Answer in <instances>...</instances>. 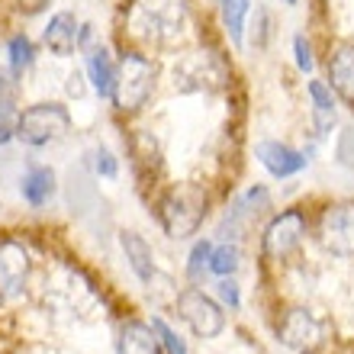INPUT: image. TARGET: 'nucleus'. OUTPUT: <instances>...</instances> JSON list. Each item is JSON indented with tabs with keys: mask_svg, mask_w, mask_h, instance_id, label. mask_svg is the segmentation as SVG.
Returning a JSON list of instances; mask_svg holds the SVG:
<instances>
[{
	"mask_svg": "<svg viewBox=\"0 0 354 354\" xmlns=\"http://www.w3.org/2000/svg\"><path fill=\"white\" fill-rule=\"evenodd\" d=\"M194 7L190 0H129L126 7V32L142 48H174L190 29Z\"/></svg>",
	"mask_w": 354,
	"mask_h": 354,
	"instance_id": "1",
	"label": "nucleus"
},
{
	"mask_svg": "<svg viewBox=\"0 0 354 354\" xmlns=\"http://www.w3.org/2000/svg\"><path fill=\"white\" fill-rule=\"evenodd\" d=\"M155 84H158V65H155V58L145 55L142 48H126L120 55L116 87H113L110 103L120 113H139L151 100Z\"/></svg>",
	"mask_w": 354,
	"mask_h": 354,
	"instance_id": "2",
	"label": "nucleus"
},
{
	"mask_svg": "<svg viewBox=\"0 0 354 354\" xmlns=\"http://www.w3.org/2000/svg\"><path fill=\"white\" fill-rule=\"evenodd\" d=\"M71 126H75V116H71V110H68L65 103L42 100L17 113L13 136H17V142L29 145V149H46L52 142L65 139L68 132H71Z\"/></svg>",
	"mask_w": 354,
	"mask_h": 354,
	"instance_id": "3",
	"label": "nucleus"
},
{
	"mask_svg": "<svg viewBox=\"0 0 354 354\" xmlns=\"http://www.w3.org/2000/svg\"><path fill=\"white\" fill-rule=\"evenodd\" d=\"M225 81H229V68H225L223 55L206 52V48L177 55L174 68H171V87L177 93H213L223 91Z\"/></svg>",
	"mask_w": 354,
	"mask_h": 354,
	"instance_id": "4",
	"label": "nucleus"
},
{
	"mask_svg": "<svg viewBox=\"0 0 354 354\" xmlns=\"http://www.w3.org/2000/svg\"><path fill=\"white\" fill-rule=\"evenodd\" d=\"M206 216V190L200 184H180L161 200V225L171 239H187Z\"/></svg>",
	"mask_w": 354,
	"mask_h": 354,
	"instance_id": "5",
	"label": "nucleus"
},
{
	"mask_svg": "<svg viewBox=\"0 0 354 354\" xmlns=\"http://www.w3.org/2000/svg\"><path fill=\"white\" fill-rule=\"evenodd\" d=\"M177 313H180V319L200 338H216L225 328V316H223V309H219V303L209 299L203 290H196V287H187L177 297Z\"/></svg>",
	"mask_w": 354,
	"mask_h": 354,
	"instance_id": "6",
	"label": "nucleus"
},
{
	"mask_svg": "<svg viewBox=\"0 0 354 354\" xmlns=\"http://www.w3.org/2000/svg\"><path fill=\"white\" fill-rule=\"evenodd\" d=\"M319 242L332 254H354V203H332L322 209Z\"/></svg>",
	"mask_w": 354,
	"mask_h": 354,
	"instance_id": "7",
	"label": "nucleus"
},
{
	"mask_svg": "<svg viewBox=\"0 0 354 354\" xmlns=\"http://www.w3.org/2000/svg\"><path fill=\"white\" fill-rule=\"evenodd\" d=\"M303 235H306V213L303 209H283L264 229V254L280 261L303 242Z\"/></svg>",
	"mask_w": 354,
	"mask_h": 354,
	"instance_id": "8",
	"label": "nucleus"
},
{
	"mask_svg": "<svg viewBox=\"0 0 354 354\" xmlns=\"http://www.w3.org/2000/svg\"><path fill=\"white\" fill-rule=\"evenodd\" d=\"M280 342L293 351H316L322 342H326V322L309 313V309H290L283 322H280Z\"/></svg>",
	"mask_w": 354,
	"mask_h": 354,
	"instance_id": "9",
	"label": "nucleus"
},
{
	"mask_svg": "<svg viewBox=\"0 0 354 354\" xmlns=\"http://www.w3.org/2000/svg\"><path fill=\"white\" fill-rule=\"evenodd\" d=\"M254 158H258V165H261L274 180H287V177L299 174V171L309 165L306 151H297L293 145H287V142H280V139L254 142Z\"/></svg>",
	"mask_w": 354,
	"mask_h": 354,
	"instance_id": "10",
	"label": "nucleus"
},
{
	"mask_svg": "<svg viewBox=\"0 0 354 354\" xmlns=\"http://www.w3.org/2000/svg\"><path fill=\"white\" fill-rule=\"evenodd\" d=\"M77 29H81V19L75 10H55L42 29V46L55 58H71L77 52Z\"/></svg>",
	"mask_w": 354,
	"mask_h": 354,
	"instance_id": "11",
	"label": "nucleus"
},
{
	"mask_svg": "<svg viewBox=\"0 0 354 354\" xmlns=\"http://www.w3.org/2000/svg\"><path fill=\"white\" fill-rule=\"evenodd\" d=\"M270 206V190L264 184H254L248 187L245 194L235 196V203L225 209V219H223V232L229 235H239L248 223H254L258 216L264 213Z\"/></svg>",
	"mask_w": 354,
	"mask_h": 354,
	"instance_id": "12",
	"label": "nucleus"
},
{
	"mask_svg": "<svg viewBox=\"0 0 354 354\" xmlns=\"http://www.w3.org/2000/svg\"><path fill=\"white\" fill-rule=\"evenodd\" d=\"M81 55H84V77H87V84H91V91L100 100H110L113 87H116V68H120V62L110 55V48H103V46H93L87 52H81Z\"/></svg>",
	"mask_w": 354,
	"mask_h": 354,
	"instance_id": "13",
	"label": "nucleus"
},
{
	"mask_svg": "<svg viewBox=\"0 0 354 354\" xmlns=\"http://www.w3.org/2000/svg\"><path fill=\"white\" fill-rule=\"evenodd\" d=\"M309 103H313V129H316L319 139H328L332 129L338 122V103H335V91L328 87V81H319L313 77L306 84Z\"/></svg>",
	"mask_w": 354,
	"mask_h": 354,
	"instance_id": "14",
	"label": "nucleus"
},
{
	"mask_svg": "<svg viewBox=\"0 0 354 354\" xmlns=\"http://www.w3.org/2000/svg\"><path fill=\"white\" fill-rule=\"evenodd\" d=\"M328 87L354 106V42H338L328 52Z\"/></svg>",
	"mask_w": 354,
	"mask_h": 354,
	"instance_id": "15",
	"label": "nucleus"
},
{
	"mask_svg": "<svg viewBox=\"0 0 354 354\" xmlns=\"http://www.w3.org/2000/svg\"><path fill=\"white\" fill-rule=\"evenodd\" d=\"M58 190V177H55V168L48 165H29L23 180H19V194L26 200L29 206H46Z\"/></svg>",
	"mask_w": 354,
	"mask_h": 354,
	"instance_id": "16",
	"label": "nucleus"
},
{
	"mask_svg": "<svg viewBox=\"0 0 354 354\" xmlns=\"http://www.w3.org/2000/svg\"><path fill=\"white\" fill-rule=\"evenodd\" d=\"M29 270V254L17 242H0V293H13L23 287Z\"/></svg>",
	"mask_w": 354,
	"mask_h": 354,
	"instance_id": "17",
	"label": "nucleus"
},
{
	"mask_svg": "<svg viewBox=\"0 0 354 354\" xmlns=\"http://www.w3.org/2000/svg\"><path fill=\"white\" fill-rule=\"evenodd\" d=\"M116 351L120 354H161V342L155 328L145 322H126L116 338Z\"/></svg>",
	"mask_w": 354,
	"mask_h": 354,
	"instance_id": "18",
	"label": "nucleus"
},
{
	"mask_svg": "<svg viewBox=\"0 0 354 354\" xmlns=\"http://www.w3.org/2000/svg\"><path fill=\"white\" fill-rule=\"evenodd\" d=\"M216 7H219V19H223V29H225V36H229V42L235 48H242L245 26H248V17H252L254 3L252 0H219Z\"/></svg>",
	"mask_w": 354,
	"mask_h": 354,
	"instance_id": "19",
	"label": "nucleus"
},
{
	"mask_svg": "<svg viewBox=\"0 0 354 354\" xmlns=\"http://www.w3.org/2000/svg\"><path fill=\"white\" fill-rule=\"evenodd\" d=\"M120 245H122V252H126L129 268L136 270V277L149 283V280L155 277V254H151L149 242H145L142 235H136V232H122L120 235Z\"/></svg>",
	"mask_w": 354,
	"mask_h": 354,
	"instance_id": "20",
	"label": "nucleus"
},
{
	"mask_svg": "<svg viewBox=\"0 0 354 354\" xmlns=\"http://www.w3.org/2000/svg\"><path fill=\"white\" fill-rule=\"evenodd\" d=\"M32 65H36V42H32L26 32L10 36V42H7V71L13 77H23Z\"/></svg>",
	"mask_w": 354,
	"mask_h": 354,
	"instance_id": "21",
	"label": "nucleus"
},
{
	"mask_svg": "<svg viewBox=\"0 0 354 354\" xmlns=\"http://www.w3.org/2000/svg\"><path fill=\"white\" fill-rule=\"evenodd\" d=\"M17 77L0 68V126H13L17 122Z\"/></svg>",
	"mask_w": 354,
	"mask_h": 354,
	"instance_id": "22",
	"label": "nucleus"
},
{
	"mask_svg": "<svg viewBox=\"0 0 354 354\" xmlns=\"http://www.w3.org/2000/svg\"><path fill=\"white\" fill-rule=\"evenodd\" d=\"M245 32H248V42H252V48H268L270 42V13L264 7H254L252 17H248V26H245Z\"/></svg>",
	"mask_w": 354,
	"mask_h": 354,
	"instance_id": "23",
	"label": "nucleus"
},
{
	"mask_svg": "<svg viewBox=\"0 0 354 354\" xmlns=\"http://www.w3.org/2000/svg\"><path fill=\"white\" fill-rule=\"evenodd\" d=\"M239 248L235 245H213V254H209V270L219 274V277H229L239 270Z\"/></svg>",
	"mask_w": 354,
	"mask_h": 354,
	"instance_id": "24",
	"label": "nucleus"
},
{
	"mask_svg": "<svg viewBox=\"0 0 354 354\" xmlns=\"http://www.w3.org/2000/svg\"><path fill=\"white\" fill-rule=\"evenodd\" d=\"M209 254H213V242L209 239H200V242L190 248V258H187V274L194 280H200L209 270Z\"/></svg>",
	"mask_w": 354,
	"mask_h": 354,
	"instance_id": "25",
	"label": "nucleus"
},
{
	"mask_svg": "<svg viewBox=\"0 0 354 354\" xmlns=\"http://www.w3.org/2000/svg\"><path fill=\"white\" fill-rule=\"evenodd\" d=\"M293 65L299 75H313L316 71V55H313V42L306 39V32L293 36Z\"/></svg>",
	"mask_w": 354,
	"mask_h": 354,
	"instance_id": "26",
	"label": "nucleus"
},
{
	"mask_svg": "<svg viewBox=\"0 0 354 354\" xmlns=\"http://www.w3.org/2000/svg\"><path fill=\"white\" fill-rule=\"evenodd\" d=\"M151 328H155V335H158L161 348H165L168 354H187V342L177 335V332L168 326V322H165V319L155 316V319H151Z\"/></svg>",
	"mask_w": 354,
	"mask_h": 354,
	"instance_id": "27",
	"label": "nucleus"
},
{
	"mask_svg": "<svg viewBox=\"0 0 354 354\" xmlns=\"http://www.w3.org/2000/svg\"><path fill=\"white\" fill-rule=\"evenodd\" d=\"M93 171L100 177H106V180H113V177L120 174V161H116V155H113L110 149H97L93 151Z\"/></svg>",
	"mask_w": 354,
	"mask_h": 354,
	"instance_id": "28",
	"label": "nucleus"
},
{
	"mask_svg": "<svg viewBox=\"0 0 354 354\" xmlns=\"http://www.w3.org/2000/svg\"><path fill=\"white\" fill-rule=\"evenodd\" d=\"M216 293H219V299H223L225 306L239 309L242 306V297H239V283H235L232 277H223L219 283H216Z\"/></svg>",
	"mask_w": 354,
	"mask_h": 354,
	"instance_id": "29",
	"label": "nucleus"
},
{
	"mask_svg": "<svg viewBox=\"0 0 354 354\" xmlns=\"http://www.w3.org/2000/svg\"><path fill=\"white\" fill-rule=\"evenodd\" d=\"M338 161L345 168H354V126H348L342 132V139H338Z\"/></svg>",
	"mask_w": 354,
	"mask_h": 354,
	"instance_id": "30",
	"label": "nucleus"
},
{
	"mask_svg": "<svg viewBox=\"0 0 354 354\" xmlns=\"http://www.w3.org/2000/svg\"><path fill=\"white\" fill-rule=\"evenodd\" d=\"M93 46H97V32H93L91 23H81V29H77V52H87Z\"/></svg>",
	"mask_w": 354,
	"mask_h": 354,
	"instance_id": "31",
	"label": "nucleus"
},
{
	"mask_svg": "<svg viewBox=\"0 0 354 354\" xmlns=\"http://www.w3.org/2000/svg\"><path fill=\"white\" fill-rule=\"evenodd\" d=\"M84 71H71V75H68V93H71V97H75V100H81V97H84L87 93V87H84Z\"/></svg>",
	"mask_w": 354,
	"mask_h": 354,
	"instance_id": "32",
	"label": "nucleus"
},
{
	"mask_svg": "<svg viewBox=\"0 0 354 354\" xmlns=\"http://www.w3.org/2000/svg\"><path fill=\"white\" fill-rule=\"evenodd\" d=\"M17 3H19V10H23L26 17H36V13H42L52 0H17Z\"/></svg>",
	"mask_w": 354,
	"mask_h": 354,
	"instance_id": "33",
	"label": "nucleus"
},
{
	"mask_svg": "<svg viewBox=\"0 0 354 354\" xmlns=\"http://www.w3.org/2000/svg\"><path fill=\"white\" fill-rule=\"evenodd\" d=\"M280 3H283V7H297L299 0H280Z\"/></svg>",
	"mask_w": 354,
	"mask_h": 354,
	"instance_id": "34",
	"label": "nucleus"
},
{
	"mask_svg": "<svg viewBox=\"0 0 354 354\" xmlns=\"http://www.w3.org/2000/svg\"><path fill=\"white\" fill-rule=\"evenodd\" d=\"M213 3H219V0H213Z\"/></svg>",
	"mask_w": 354,
	"mask_h": 354,
	"instance_id": "35",
	"label": "nucleus"
}]
</instances>
